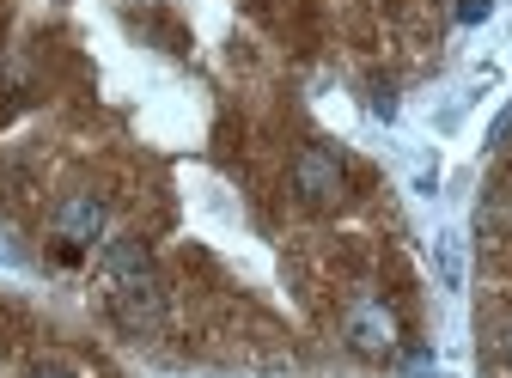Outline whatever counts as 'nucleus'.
Listing matches in <instances>:
<instances>
[{"label": "nucleus", "mask_w": 512, "mask_h": 378, "mask_svg": "<svg viewBox=\"0 0 512 378\" xmlns=\"http://www.w3.org/2000/svg\"><path fill=\"white\" fill-rule=\"evenodd\" d=\"M104 281H110V305H116V318L128 330H147L159 324V275H153V257H147V244L141 238H110L104 244Z\"/></svg>", "instance_id": "f257e3e1"}, {"label": "nucleus", "mask_w": 512, "mask_h": 378, "mask_svg": "<svg viewBox=\"0 0 512 378\" xmlns=\"http://www.w3.org/2000/svg\"><path fill=\"white\" fill-rule=\"evenodd\" d=\"M342 336H348V348H354V354H366V360H391L403 330H397V311L384 305V299H360V305L348 311Z\"/></svg>", "instance_id": "f03ea898"}, {"label": "nucleus", "mask_w": 512, "mask_h": 378, "mask_svg": "<svg viewBox=\"0 0 512 378\" xmlns=\"http://www.w3.org/2000/svg\"><path fill=\"white\" fill-rule=\"evenodd\" d=\"M293 189H299L311 208H336L342 189H348V171H342L336 147H305V153L293 159Z\"/></svg>", "instance_id": "7ed1b4c3"}, {"label": "nucleus", "mask_w": 512, "mask_h": 378, "mask_svg": "<svg viewBox=\"0 0 512 378\" xmlns=\"http://www.w3.org/2000/svg\"><path fill=\"white\" fill-rule=\"evenodd\" d=\"M55 238L68 250H86L92 238H104V202L92 196V189H74V196L55 208Z\"/></svg>", "instance_id": "20e7f679"}, {"label": "nucleus", "mask_w": 512, "mask_h": 378, "mask_svg": "<svg viewBox=\"0 0 512 378\" xmlns=\"http://www.w3.org/2000/svg\"><path fill=\"white\" fill-rule=\"evenodd\" d=\"M439 281L452 293L464 287V238L458 232H439Z\"/></svg>", "instance_id": "39448f33"}, {"label": "nucleus", "mask_w": 512, "mask_h": 378, "mask_svg": "<svg viewBox=\"0 0 512 378\" xmlns=\"http://www.w3.org/2000/svg\"><path fill=\"white\" fill-rule=\"evenodd\" d=\"M494 13V0H458V25H482Z\"/></svg>", "instance_id": "423d86ee"}, {"label": "nucleus", "mask_w": 512, "mask_h": 378, "mask_svg": "<svg viewBox=\"0 0 512 378\" xmlns=\"http://www.w3.org/2000/svg\"><path fill=\"white\" fill-rule=\"evenodd\" d=\"M506 141H512V104L488 122V147H506Z\"/></svg>", "instance_id": "0eeeda50"}, {"label": "nucleus", "mask_w": 512, "mask_h": 378, "mask_svg": "<svg viewBox=\"0 0 512 378\" xmlns=\"http://www.w3.org/2000/svg\"><path fill=\"white\" fill-rule=\"evenodd\" d=\"M439 366H433V354H409V378H433Z\"/></svg>", "instance_id": "6e6552de"}, {"label": "nucleus", "mask_w": 512, "mask_h": 378, "mask_svg": "<svg viewBox=\"0 0 512 378\" xmlns=\"http://www.w3.org/2000/svg\"><path fill=\"white\" fill-rule=\"evenodd\" d=\"M25 378H74V372H61V366H31Z\"/></svg>", "instance_id": "1a4fd4ad"}, {"label": "nucleus", "mask_w": 512, "mask_h": 378, "mask_svg": "<svg viewBox=\"0 0 512 378\" xmlns=\"http://www.w3.org/2000/svg\"><path fill=\"white\" fill-rule=\"evenodd\" d=\"M506 360H512V330H506Z\"/></svg>", "instance_id": "9d476101"}]
</instances>
